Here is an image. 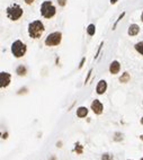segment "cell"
Segmentation results:
<instances>
[{"label":"cell","mask_w":143,"mask_h":160,"mask_svg":"<svg viewBox=\"0 0 143 160\" xmlns=\"http://www.w3.org/2000/svg\"><path fill=\"white\" fill-rule=\"evenodd\" d=\"M45 31L44 25L41 20H34L28 25V34L32 39H40L43 35V33Z\"/></svg>","instance_id":"cell-1"},{"label":"cell","mask_w":143,"mask_h":160,"mask_svg":"<svg viewBox=\"0 0 143 160\" xmlns=\"http://www.w3.org/2000/svg\"><path fill=\"white\" fill-rule=\"evenodd\" d=\"M56 12V9L55 7H54L52 5V1H49V0H46V1H44L43 3H42L41 6V14L42 16H43L44 18H52L54 15H55Z\"/></svg>","instance_id":"cell-2"},{"label":"cell","mask_w":143,"mask_h":160,"mask_svg":"<svg viewBox=\"0 0 143 160\" xmlns=\"http://www.w3.org/2000/svg\"><path fill=\"white\" fill-rule=\"evenodd\" d=\"M26 44L23 43L22 41H15L11 45V52L15 55V58H22L26 53Z\"/></svg>","instance_id":"cell-3"},{"label":"cell","mask_w":143,"mask_h":160,"mask_svg":"<svg viewBox=\"0 0 143 160\" xmlns=\"http://www.w3.org/2000/svg\"><path fill=\"white\" fill-rule=\"evenodd\" d=\"M24 10L19 5H12L7 8V16L11 20H18L23 16Z\"/></svg>","instance_id":"cell-4"},{"label":"cell","mask_w":143,"mask_h":160,"mask_svg":"<svg viewBox=\"0 0 143 160\" xmlns=\"http://www.w3.org/2000/svg\"><path fill=\"white\" fill-rule=\"evenodd\" d=\"M62 40V33L60 32H54L51 33L45 40V45L46 46H56L61 43Z\"/></svg>","instance_id":"cell-5"},{"label":"cell","mask_w":143,"mask_h":160,"mask_svg":"<svg viewBox=\"0 0 143 160\" xmlns=\"http://www.w3.org/2000/svg\"><path fill=\"white\" fill-rule=\"evenodd\" d=\"M91 109L94 111V113L95 114H97V115H100L103 113V109H104V107H103V104L99 102L98 99H95L94 102L91 103Z\"/></svg>","instance_id":"cell-6"},{"label":"cell","mask_w":143,"mask_h":160,"mask_svg":"<svg viewBox=\"0 0 143 160\" xmlns=\"http://www.w3.org/2000/svg\"><path fill=\"white\" fill-rule=\"evenodd\" d=\"M10 73L1 72L0 73V82H1V88H6L10 83Z\"/></svg>","instance_id":"cell-7"},{"label":"cell","mask_w":143,"mask_h":160,"mask_svg":"<svg viewBox=\"0 0 143 160\" xmlns=\"http://www.w3.org/2000/svg\"><path fill=\"white\" fill-rule=\"evenodd\" d=\"M120 69H121V64L118 61H113L109 65V71H111L112 74H116L120 72Z\"/></svg>","instance_id":"cell-8"},{"label":"cell","mask_w":143,"mask_h":160,"mask_svg":"<svg viewBox=\"0 0 143 160\" xmlns=\"http://www.w3.org/2000/svg\"><path fill=\"white\" fill-rule=\"evenodd\" d=\"M107 89V82L105 81V80H100V81L98 82V86H97V89H96V91H97L98 95H103L105 91H106Z\"/></svg>","instance_id":"cell-9"},{"label":"cell","mask_w":143,"mask_h":160,"mask_svg":"<svg viewBox=\"0 0 143 160\" xmlns=\"http://www.w3.org/2000/svg\"><path fill=\"white\" fill-rule=\"evenodd\" d=\"M139 32H140V27H139L136 24H132L131 26H130L127 33H128L130 36H135L139 34Z\"/></svg>","instance_id":"cell-10"},{"label":"cell","mask_w":143,"mask_h":160,"mask_svg":"<svg viewBox=\"0 0 143 160\" xmlns=\"http://www.w3.org/2000/svg\"><path fill=\"white\" fill-rule=\"evenodd\" d=\"M88 114V109L87 107H79L78 108V111H77V116L78 117H86Z\"/></svg>","instance_id":"cell-11"},{"label":"cell","mask_w":143,"mask_h":160,"mask_svg":"<svg viewBox=\"0 0 143 160\" xmlns=\"http://www.w3.org/2000/svg\"><path fill=\"white\" fill-rule=\"evenodd\" d=\"M130 79H131V77H130V73L128 72H124L123 74H122V77L120 78V81L125 83V82H128Z\"/></svg>","instance_id":"cell-12"},{"label":"cell","mask_w":143,"mask_h":160,"mask_svg":"<svg viewBox=\"0 0 143 160\" xmlns=\"http://www.w3.org/2000/svg\"><path fill=\"white\" fill-rule=\"evenodd\" d=\"M95 32H96L95 25H94V24H90L89 26H88V28H87V33H88V34H89L90 36H92V35H95Z\"/></svg>","instance_id":"cell-13"},{"label":"cell","mask_w":143,"mask_h":160,"mask_svg":"<svg viewBox=\"0 0 143 160\" xmlns=\"http://www.w3.org/2000/svg\"><path fill=\"white\" fill-rule=\"evenodd\" d=\"M16 72H17L18 76H25L26 74V68H25L24 65H19L17 70H16Z\"/></svg>","instance_id":"cell-14"},{"label":"cell","mask_w":143,"mask_h":160,"mask_svg":"<svg viewBox=\"0 0 143 160\" xmlns=\"http://www.w3.org/2000/svg\"><path fill=\"white\" fill-rule=\"evenodd\" d=\"M135 50L140 54H142V55H143V41L142 42H139V43L135 44Z\"/></svg>","instance_id":"cell-15"},{"label":"cell","mask_w":143,"mask_h":160,"mask_svg":"<svg viewBox=\"0 0 143 160\" xmlns=\"http://www.w3.org/2000/svg\"><path fill=\"white\" fill-rule=\"evenodd\" d=\"M75 152H77L78 154H81L82 153V145H80L79 144V143H77V144H75Z\"/></svg>","instance_id":"cell-16"},{"label":"cell","mask_w":143,"mask_h":160,"mask_svg":"<svg viewBox=\"0 0 143 160\" xmlns=\"http://www.w3.org/2000/svg\"><path fill=\"white\" fill-rule=\"evenodd\" d=\"M102 160H113L112 154H108V153H104L102 156Z\"/></svg>","instance_id":"cell-17"},{"label":"cell","mask_w":143,"mask_h":160,"mask_svg":"<svg viewBox=\"0 0 143 160\" xmlns=\"http://www.w3.org/2000/svg\"><path fill=\"white\" fill-rule=\"evenodd\" d=\"M115 135H116V137L114 138V140H115V141H121V140H123V135H122L121 133H116Z\"/></svg>","instance_id":"cell-18"},{"label":"cell","mask_w":143,"mask_h":160,"mask_svg":"<svg viewBox=\"0 0 143 160\" xmlns=\"http://www.w3.org/2000/svg\"><path fill=\"white\" fill-rule=\"evenodd\" d=\"M124 15H125V12H123V14H122V15L120 16V17H118V19H117V20H116V23L114 24V26H113V29H115V28H116V26H117V24H118V22H120V20H121L122 18H123V17H124Z\"/></svg>","instance_id":"cell-19"},{"label":"cell","mask_w":143,"mask_h":160,"mask_svg":"<svg viewBox=\"0 0 143 160\" xmlns=\"http://www.w3.org/2000/svg\"><path fill=\"white\" fill-rule=\"evenodd\" d=\"M58 3L60 5L61 7H64L65 3H66V0H58Z\"/></svg>","instance_id":"cell-20"},{"label":"cell","mask_w":143,"mask_h":160,"mask_svg":"<svg viewBox=\"0 0 143 160\" xmlns=\"http://www.w3.org/2000/svg\"><path fill=\"white\" fill-rule=\"evenodd\" d=\"M91 72H92V69H90V70H89V72H88V76H87V78H86V81H85L86 83L88 82V80H89V78H90V76H91Z\"/></svg>","instance_id":"cell-21"},{"label":"cell","mask_w":143,"mask_h":160,"mask_svg":"<svg viewBox=\"0 0 143 160\" xmlns=\"http://www.w3.org/2000/svg\"><path fill=\"white\" fill-rule=\"evenodd\" d=\"M85 61H86V58H82V60H81V62H80V64H79V69H81V68H82V65H83V63H85Z\"/></svg>","instance_id":"cell-22"},{"label":"cell","mask_w":143,"mask_h":160,"mask_svg":"<svg viewBox=\"0 0 143 160\" xmlns=\"http://www.w3.org/2000/svg\"><path fill=\"white\" fill-rule=\"evenodd\" d=\"M24 1H25V3H26V5H32V3L34 2L35 0H24Z\"/></svg>","instance_id":"cell-23"},{"label":"cell","mask_w":143,"mask_h":160,"mask_svg":"<svg viewBox=\"0 0 143 160\" xmlns=\"http://www.w3.org/2000/svg\"><path fill=\"white\" fill-rule=\"evenodd\" d=\"M102 46H103V43H100V46H99V49H98V51H97V53H96V55H95V58H97V57H98V54H99V52H100V50H102Z\"/></svg>","instance_id":"cell-24"},{"label":"cell","mask_w":143,"mask_h":160,"mask_svg":"<svg viewBox=\"0 0 143 160\" xmlns=\"http://www.w3.org/2000/svg\"><path fill=\"white\" fill-rule=\"evenodd\" d=\"M7 135H8V133H5V134H3V135H2V138H3V139H7V138H8Z\"/></svg>","instance_id":"cell-25"},{"label":"cell","mask_w":143,"mask_h":160,"mask_svg":"<svg viewBox=\"0 0 143 160\" xmlns=\"http://www.w3.org/2000/svg\"><path fill=\"white\" fill-rule=\"evenodd\" d=\"M116 1H117V0H111V2H112V3H115Z\"/></svg>","instance_id":"cell-26"},{"label":"cell","mask_w":143,"mask_h":160,"mask_svg":"<svg viewBox=\"0 0 143 160\" xmlns=\"http://www.w3.org/2000/svg\"><path fill=\"white\" fill-rule=\"evenodd\" d=\"M141 20L143 22V12H142V15H141Z\"/></svg>","instance_id":"cell-27"},{"label":"cell","mask_w":143,"mask_h":160,"mask_svg":"<svg viewBox=\"0 0 143 160\" xmlns=\"http://www.w3.org/2000/svg\"><path fill=\"white\" fill-rule=\"evenodd\" d=\"M141 123L143 124V117H142V120H141Z\"/></svg>","instance_id":"cell-28"},{"label":"cell","mask_w":143,"mask_h":160,"mask_svg":"<svg viewBox=\"0 0 143 160\" xmlns=\"http://www.w3.org/2000/svg\"><path fill=\"white\" fill-rule=\"evenodd\" d=\"M141 160H143V158H142V159H141Z\"/></svg>","instance_id":"cell-29"}]
</instances>
